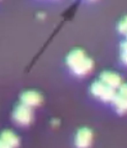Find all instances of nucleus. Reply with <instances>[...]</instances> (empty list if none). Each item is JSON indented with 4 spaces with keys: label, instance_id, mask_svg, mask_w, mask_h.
<instances>
[{
    "label": "nucleus",
    "instance_id": "1",
    "mask_svg": "<svg viewBox=\"0 0 127 148\" xmlns=\"http://www.w3.org/2000/svg\"><path fill=\"white\" fill-rule=\"evenodd\" d=\"M90 92L94 97L99 99L100 101H105V103H110V101L112 103L116 95L115 89L105 85L100 80L93 82L90 87Z\"/></svg>",
    "mask_w": 127,
    "mask_h": 148
},
{
    "label": "nucleus",
    "instance_id": "2",
    "mask_svg": "<svg viewBox=\"0 0 127 148\" xmlns=\"http://www.w3.org/2000/svg\"><path fill=\"white\" fill-rule=\"evenodd\" d=\"M12 119L19 125L26 126L30 124L33 119V113H32L31 108L23 104L18 105L12 112Z\"/></svg>",
    "mask_w": 127,
    "mask_h": 148
},
{
    "label": "nucleus",
    "instance_id": "3",
    "mask_svg": "<svg viewBox=\"0 0 127 148\" xmlns=\"http://www.w3.org/2000/svg\"><path fill=\"white\" fill-rule=\"evenodd\" d=\"M92 132L87 127L79 130L74 139V144L78 148H89L92 143Z\"/></svg>",
    "mask_w": 127,
    "mask_h": 148
},
{
    "label": "nucleus",
    "instance_id": "4",
    "mask_svg": "<svg viewBox=\"0 0 127 148\" xmlns=\"http://www.w3.org/2000/svg\"><path fill=\"white\" fill-rule=\"evenodd\" d=\"M20 99H21V104L29 107V108H34V107L39 106L42 101V95L38 92L33 91V90L23 92Z\"/></svg>",
    "mask_w": 127,
    "mask_h": 148
},
{
    "label": "nucleus",
    "instance_id": "5",
    "mask_svg": "<svg viewBox=\"0 0 127 148\" xmlns=\"http://www.w3.org/2000/svg\"><path fill=\"white\" fill-rule=\"evenodd\" d=\"M99 80L102 83H104L105 85L112 87V88L116 89L119 88L121 85H122V78L117 74V73L114 72H103L100 74Z\"/></svg>",
    "mask_w": 127,
    "mask_h": 148
},
{
    "label": "nucleus",
    "instance_id": "6",
    "mask_svg": "<svg viewBox=\"0 0 127 148\" xmlns=\"http://www.w3.org/2000/svg\"><path fill=\"white\" fill-rule=\"evenodd\" d=\"M93 69V61L89 58L86 57L83 61H81L79 64H76V66L72 67L71 71L76 76H86L87 74L92 71Z\"/></svg>",
    "mask_w": 127,
    "mask_h": 148
},
{
    "label": "nucleus",
    "instance_id": "7",
    "mask_svg": "<svg viewBox=\"0 0 127 148\" xmlns=\"http://www.w3.org/2000/svg\"><path fill=\"white\" fill-rule=\"evenodd\" d=\"M86 57L87 56H86L85 52H84L83 50L74 49L67 55V57H66V64H67L69 66V69H71L72 67L76 66V64H79L81 61H83Z\"/></svg>",
    "mask_w": 127,
    "mask_h": 148
},
{
    "label": "nucleus",
    "instance_id": "8",
    "mask_svg": "<svg viewBox=\"0 0 127 148\" xmlns=\"http://www.w3.org/2000/svg\"><path fill=\"white\" fill-rule=\"evenodd\" d=\"M114 108L119 114L127 113V99L120 93H116L115 97L112 101Z\"/></svg>",
    "mask_w": 127,
    "mask_h": 148
},
{
    "label": "nucleus",
    "instance_id": "9",
    "mask_svg": "<svg viewBox=\"0 0 127 148\" xmlns=\"http://www.w3.org/2000/svg\"><path fill=\"white\" fill-rule=\"evenodd\" d=\"M0 138L4 141L5 143H8L12 148H17L20 144V139L19 137L16 135L14 132L12 131H4L1 133V137Z\"/></svg>",
    "mask_w": 127,
    "mask_h": 148
},
{
    "label": "nucleus",
    "instance_id": "10",
    "mask_svg": "<svg viewBox=\"0 0 127 148\" xmlns=\"http://www.w3.org/2000/svg\"><path fill=\"white\" fill-rule=\"evenodd\" d=\"M120 58L124 64H127V40L120 45Z\"/></svg>",
    "mask_w": 127,
    "mask_h": 148
},
{
    "label": "nucleus",
    "instance_id": "11",
    "mask_svg": "<svg viewBox=\"0 0 127 148\" xmlns=\"http://www.w3.org/2000/svg\"><path fill=\"white\" fill-rule=\"evenodd\" d=\"M118 31L121 33V34H127V16L123 17L121 20H120L119 24H118Z\"/></svg>",
    "mask_w": 127,
    "mask_h": 148
},
{
    "label": "nucleus",
    "instance_id": "12",
    "mask_svg": "<svg viewBox=\"0 0 127 148\" xmlns=\"http://www.w3.org/2000/svg\"><path fill=\"white\" fill-rule=\"evenodd\" d=\"M119 93L127 99V84H123L122 83V85L119 87Z\"/></svg>",
    "mask_w": 127,
    "mask_h": 148
},
{
    "label": "nucleus",
    "instance_id": "13",
    "mask_svg": "<svg viewBox=\"0 0 127 148\" xmlns=\"http://www.w3.org/2000/svg\"><path fill=\"white\" fill-rule=\"evenodd\" d=\"M0 148H12L8 143H5L2 139L0 138Z\"/></svg>",
    "mask_w": 127,
    "mask_h": 148
},
{
    "label": "nucleus",
    "instance_id": "14",
    "mask_svg": "<svg viewBox=\"0 0 127 148\" xmlns=\"http://www.w3.org/2000/svg\"><path fill=\"white\" fill-rule=\"evenodd\" d=\"M126 36H127V34H126Z\"/></svg>",
    "mask_w": 127,
    "mask_h": 148
}]
</instances>
